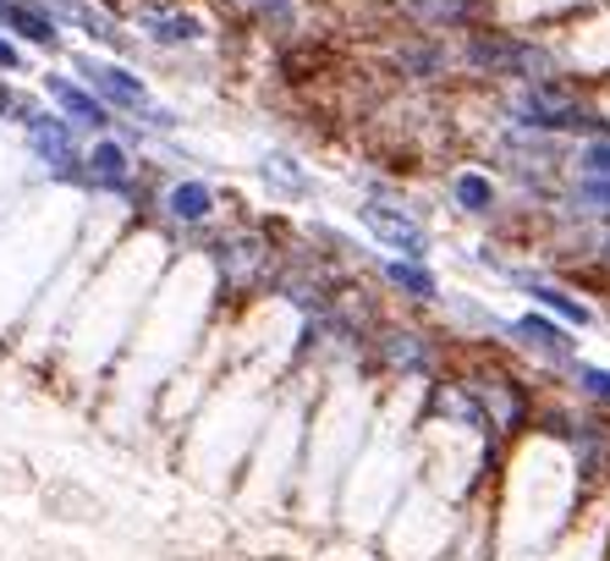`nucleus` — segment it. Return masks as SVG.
Instances as JSON below:
<instances>
[{
    "label": "nucleus",
    "instance_id": "obj_8",
    "mask_svg": "<svg viewBox=\"0 0 610 561\" xmlns=\"http://www.w3.org/2000/svg\"><path fill=\"white\" fill-rule=\"evenodd\" d=\"M39 89H45V100L56 105V116H67L78 133H94V138H100V133H111V127H116V111H111V105H105V100H100L83 78L45 72V78H39Z\"/></svg>",
    "mask_w": 610,
    "mask_h": 561
},
{
    "label": "nucleus",
    "instance_id": "obj_12",
    "mask_svg": "<svg viewBox=\"0 0 610 561\" xmlns=\"http://www.w3.org/2000/svg\"><path fill=\"white\" fill-rule=\"evenodd\" d=\"M0 29L23 45H34V51H45V56L61 51V23L39 7V0H0Z\"/></svg>",
    "mask_w": 610,
    "mask_h": 561
},
{
    "label": "nucleus",
    "instance_id": "obj_4",
    "mask_svg": "<svg viewBox=\"0 0 610 561\" xmlns=\"http://www.w3.org/2000/svg\"><path fill=\"white\" fill-rule=\"evenodd\" d=\"M72 72L116 111V116H144L155 100H149V83H144V72L138 67H127L122 56H72Z\"/></svg>",
    "mask_w": 610,
    "mask_h": 561
},
{
    "label": "nucleus",
    "instance_id": "obj_2",
    "mask_svg": "<svg viewBox=\"0 0 610 561\" xmlns=\"http://www.w3.org/2000/svg\"><path fill=\"white\" fill-rule=\"evenodd\" d=\"M7 111L18 116V127H23V138H29V155H34L56 182L83 188V144H78V127H72L67 116L39 111V105H23V100H12Z\"/></svg>",
    "mask_w": 610,
    "mask_h": 561
},
{
    "label": "nucleus",
    "instance_id": "obj_14",
    "mask_svg": "<svg viewBox=\"0 0 610 561\" xmlns=\"http://www.w3.org/2000/svg\"><path fill=\"white\" fill-rule=\"evenodd\" d=\"M369 341L396 374H434V363H440V347L423 330H374Z\"/></svg>",
    "mask_w": 610,
    "mask_h": 561
},
{
    "label": "nucleus",
    "instance_id": "obj_6",
    "mask_svg": "<svg viewBox=\"0 0 610 561\" xmlns=\"http://www.w3.org/2000/svg\"><path fill=\"white\" fill-rule=\"evenodd\" d=\"M133 29L144 34V45H155V51H193V45H204V18L199 12H188V7H177V0H144V7L133 12Z\"/></svg>",
    "mask_w": 610,
    "mask_h": 561
},
{
    "label": "nucleus",
    "instance_id": "obj_19",
    "mask_svg": "<svg viewBox=\"0 0 610 561\" xmlns=\"http://www.w3.org/2000/svg\"><path fill=\"white\" fill-rule=\"evenodd\" d=\"M572 166H577V177H610V138H588Z\"/></svg>",
    "mask_w": 610,
    "mask_h": 561
},
{
    "label": "nucleus",
    "instance_id": "obj_22",
    "mask_svg": "<svg viewBox=\"0 0 610 561\" xmlns=\"http://www.w3.org/2000/svg\"><path fill=\"white\" fill-rule=\"evenodd\" d=\"M605 259H610V237H605Z\"/></svg>",
    "mask_w": 610,
    "mask_h": 561
},
{
    "label": "nucleus",
    "instance_id": "obj_3",
    "mask_svg": "<svg viewBox=\"0 0 610 561\" xmlns=\"http://www.w3.org/2000/svg\"><path fill=\"white\" fill-rule=\"evenodd\" d=\"M358 221H363V232H369L385 254H396V259H429V226H423L418 210L391 204L385 193H369V199L358 204Z\"/></svg>",
    "mask_w": 610,
    "mask_h": 561
},
{
    "label": "nucleus",
    "instance_id": "obj_17",
    "mask_svg": "<svg viewBox=\"0 0 610 561\" xmlns=\"http://www.w3.org/2000/svg\"><path fill=\"white\" fill-rule=\"evenodd\" d=\"M237 7L248 12V18H259L264 29H275V34H292L297 29V0H237Z\"/></svg>",
    "mask_w": 610,
    "mask_h": 561
},
{
    "label": "nucleus",
    "instance_id": "obj_9",
    "mask_svg": "<svg viewBox=\"0 0 610 561\" xmlns=\"http://www.w3.org/2000/svg\"><path fill=\"white\" fill-rule=\"evenodd\" d=\"M396 72L413 78V83H440L456 72V51L445 34H429V29H413L402 45H396Z\"/></svg>",
    "mask_w": 610,
    "mask_h": 561
},
{
    "label": "nucleus",
    "instance_id": "obj_18",
    "mask_svg": "<svg viewBox=\"0 0 610 561\" xmlns=\"http://www.w3.org/2000/svg\"><path fill=\"white\" fill-rule=\"evenodd\" d=\"M572 204H577V210H594V215H610V177H577Z\"/></svg>",
    "mask_w": 610,
    "mask_h": 561
},
{
    "label": "nucleus",
    "instance_id": "obj_20",
    "mask_svg": "<svg viewBox=\"0 0 610 561\" xmlns=\"http://www.w3.org/2000/svg\"><path fill=\"white\" fill-rule=\"evenodd\" d=\"M577 380H583V391H588V396L610 402V369H594V363H577Z\"/></svg>",
    "mask_w": 610,
    "mask_h": 561
},
{
    "label": "nucleus",
    "instance_id": "obj_11",
    "mask_svg": "<svg viewBox=\"0 0 610 561\" xmlns=\"http://www.w3.org/2000/svg\"><path fill=\"white\" fill-rule=\"evenodd\" d=\"M500 336L522 341L528 352H539V358H550V363H572V325H555V314H544V308L506 319Z\"/></svg>",
    "mask_w": 610,
    "mask_h": 561
},
{
    "label": "nucleus",
    "instance_id": "obj_16",
    "mask_svg": "<svg viewBox=\"0 0 610 561\" xmlns=\"http://www.w3.org/2000/svg\"><path fill=\"white\" fill-rule=\"evenodd\" d=\"M451 204H456V215H467V221H489V215L500 210V188H495L489 171L456 166V171H451Z\"/></svg>",
    "mask_w": 610,
    "mask_h": 561
},
{
    "label": "nucleus",
    "instance_id": "obj_13",
    "mask_svg": "<svg viewBox=\"0 0 610 561\" xmlns=\"http://www.w3.org/2000/svg\"><path fill=\"white\" fill-rule=\"evenodd\" d=\"M253 177H259V188H264L270 199H281V204H303V199L319 193V182L308 177V166H303L297 155H286V149H270V155L253 166Z\"/></svg>",
    "mask_w": 610,
    "mask_h": 561
},
{
    "label": "nucleus",
    "instance_id": "obj_7",
    "mask_svg": "<svg viewBox=\"0 0 610 561\" xmlns=\"http://www.w3.org/2000/svg\"><path fill=\"white\" fill-rule=\"evenodd\" d=\"M83 193H111V199H138V160L127 144L100 133L83 149Z\"/></svg>",
    "mask_w": 610,
    "mask_h": 561
},
{
    "label": "nucleus",
    "instance_id": "obj_21",
    "mask_svg": "<svg viewBox=\"0 0 610 561\" xmlns=\"http://www.w3.org/2000/svg\"><path fill=\"white\" fill-rule=\"evenodd\" d=\"M23 67H29V56L12 40H0V72H23Z\"/></svg>",
    "mask_w": 610,
    "mask_h": 561
},
{
    "label": "nucleus",
    "instance_id": "obj_1",
    "mask_svg": "<svg viewBox=\"0 0 610 561\" xmlns=\"http://www.w3.org/2000/svg\"><path fill=\"white\" fill-rule=\"evenodd\" d=\"M451 51H456V72L484 78V83H511V89H522V83L561 78V56H555V45H544V40H533V34L495 29V23H484V29H462V34L451 40Z\"/></svg>",
    "mask_w": 610,
    "mask_h": 561
},
{
    "label": "nucleus",
    "instance_id": "obj_5",
    "mask_svg": "<svg viewBox=\"0 0 610 561\" xmlns=\"http://www.w3.org/2000/svg\"><path fill=\"white\" fill-rule=\"evenodd\" d=\"M210 265L226 287H259L270 270H275V248L248 232V226H231V232H215L210 237Z\"/></svg>",
    "mask_w": 610,
    "mask_h": 561
},
{
    "label": "nucleus",
    "instance_id": "obj_15",
    "mask_svg": "<svg viewBox=\"0 0 610 561\" xmlns=\"http://www.w3.org/2000/svg\"><path fill=\"white\" fill-rule=\"evenodd\" d=\"M380 281L391 287V292H402L407 303H445V287H440V276L429 270V259H380Z\"/></svg>",
    "mask_w": 610,
    "mask_h": 561
},
{
    "label": "nucleus",
    "instance_id": "obj_10",
    "mask_svg": "<svg viewBox=\"0 0 610 561\" xmlns=\"http://www.w3.org/2000/svg\"><path fill=\"white\" fill-rule=\"evenodd\" d=\"M155 210H160L171 226H210L215 210H221V199H215V188H210L204 177H171V182L160 188Z\"/></svg>",
    "mask_w": 610,
    "mask_h": 561
}]
</instances>
